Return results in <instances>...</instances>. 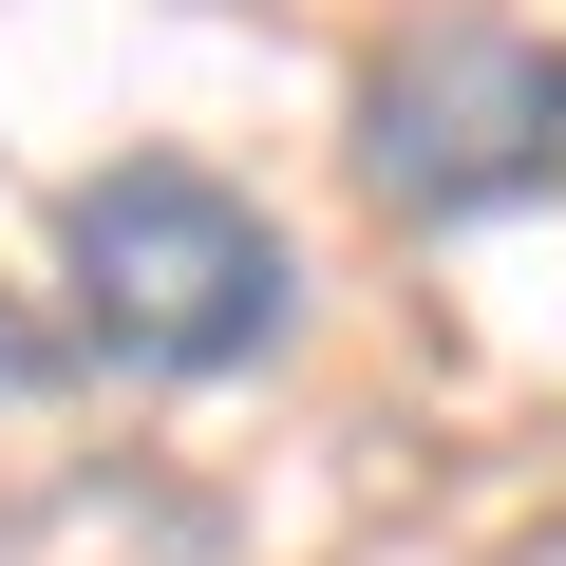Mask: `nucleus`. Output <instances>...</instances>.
<instances>
[{"mask_svg": "<svg viewBox=\"0 0 566 566\" xmlns=\"http://www.w3.org/2000/svg\"><path fill=\"white\" fill-rule=\"evenodd\" d=\"M57 283H76V359L151 378V397H208V378L303 340V245H283L227 170H189V151L76 170L57 189Z\"/></svg>", "mask_w": 566, "mask_h": 566, "instance_id": "f257e3e1", "label": "nucleus"}, {"mask_svg": "<svg viewBox=\"0 0 566 566\" xmlns=\"http://www.w3.org/2000/svg\"><path fill=\"white\" fill-rule=\"evenodd\" d=\"M340 151L378 189V227H491L528 189H566V39L547 20H397L340 95Z\"/></svg>", "mask_w": 566, "mask_h": 566, "instance_id": "f03ea898", "label": "nucleus"}, {"mask_svg": "<svg viewBox=\"0 0 566 566\" xmlns=\"http://www.w3.org/2000/svg\"><path fill=\"white\" fill-rule=\"evenodd\" d=\"M57 359H76V340H57V322H39V303H20V283H0V416H20V397H39V378H57Z\"/></svg>", "mask_w": 566, "mask_h": 566, "instance_id": "7ed1b4c3", "label": "nucleus"}]
</instances>
